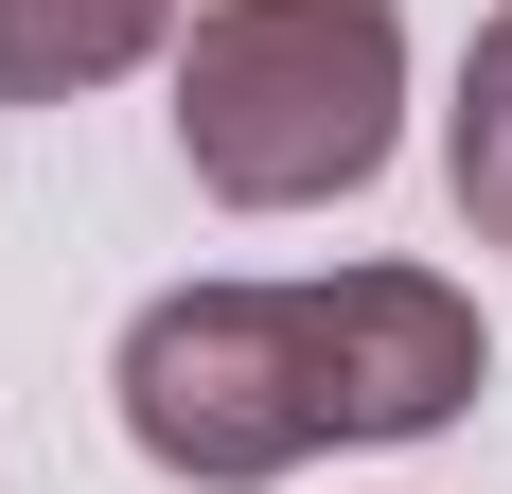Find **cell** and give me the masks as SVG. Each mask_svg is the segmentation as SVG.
<instances>
[{
  "instance_id": "1",
  "label": "cell",
  "mask_w": 512,
  "mask_h": 494,
  "mask_svg": "<svg viewBox=\"0 0 512 494\" xmlns=\"http://www.w3.org/2000/svg\"><path fill=\"white\" fill-rule=\"evenodd\" d=\"M124 442L177 494H265L354 442H442L477 406V300L442 265H318V283H159L106 353Z\"/></svg>"
},
{
  "instance_id": "2",
  "label": "cell",
  "mask_w": 512,
  "mask_h": 494,
  "mask_svg": "<svg viewBox=\"0 0 512 494\" xmlns=\"http://www.w3.org/2000/svg\"><path fill=\"white\" fill-rule=\"evenodd\" d=\"M159 89L212 212H336L407 142V0H195Z\"/></svg>"
},
{
  "instance_id": "3",
  "label": "cell",
  "mask_w": 512,
  "mask_h": 494,
  "mask_svg": "<svg viewBox=\"0 0 512 494\" xmlns=\"http://www.w3.org/2000/svg\"><path fill=\"white\" fill-rule=\"evenodd\" d=\"M195 0H0V106H89L177 53Z\"/></svg>"
},
{
  "instance_id": "4",
  "label": "cell",
  "mask_w": 512,
  "mask_h": 494,
  "mask_svg": "<svg viewBox=\"0 0 512 494\" xmlns=\"http://www.w3.org/2000/svg\"><path fill=\"white\" fill-rule=\"evenodd\" d=\"M442 195H460V230H477V247H512V0L477 18L460 89H442Z\"/></svg>"
}]
</instances>
